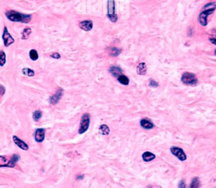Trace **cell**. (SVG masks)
Here are the masks:
<instances>
[{"instance_id": "cell-1", "label": "cell", "mask_w": 216, "mask_h": 188, "mask_svg": "<svg viewBox=\"0 0 216 188\" xmlns=\"http://www.w3.org/2000/svg\"><path fill=\"white\" fill-rule=\"evenodd\" d=\"M7 18L14 22H20L28 24L32 20V16L29 14H24L15 10H9L5 13Z\"/></svg>"}, {"instance_id": "cell-2", "label": "cell", "mask_w": 216, "mask_h": 188, "mask_svg": "<svg viewBox=\"0 0 216 188\" xmlns=\"http://www.w3.org/2000/svg\"><path fill=\"white\" fill-rule=\"evenodd\" d=\"M216 10V4L214 3H210L205 5L204 10L199 15L198 21L202 26L207 25V17L209 15L214 13Z\"/></svg>"}, {"instance_id": "cell-3", "label": "cell", "mask_w": 216, "mask_h": 188, "mask_svg": "<svg viewBox=\"0 0 216 188\" xmlns=\"http://www.w3.org/2000/svg\"><path fill=\"white\" fill-rule=\"evenodd\" d=\"M107 17L113 23L116 22L118 20V16L116 13V3L114 0H108Z\"/></svg>"}, {"instance_id": "cell-4", "label": "cell", "mask_w": 216, "mask_h": 188, "mask_svg": "<svg viewBox=\"0 0 216 188\" xmlns=\"http://www.w3.org/2000/svg\"><path fill=\"white\" fill-rule=\"evenodd\" d=\"M91 122V116L90 114L88 113H84L80 122V126L78 130V133L79 134H82L85 133L88 130L89 127Z\"/></svg>"}, {"instance_id": "cell-5", "label": "cell", "mask_w": 216, "mask_h": 188, "mask_svg": "<svg viewBox=\"0 0 216 188\" xmlns=\"http://www.w3.org/2000/svg\"><path fill=\"white\" fill-rule=\"evenodd\" d=\"M181 81L184 84L188 85H195L198 82L195 74L190 72L184 73L182 76Z\"/></svg>"}, {"instance_id": "cell-6", "label": "cell", "mask_w": 216, "mask_h": 188, "mask_svg": "<svg viewBox=\"0 0 216 188\" xmlns=\"http://www.w3.org/2000/svg\"><path fill=\"white\" fill-rule=\"evenodd\" d=\"M2 38L4 42V45L5 47H8L9 46L15 43V39L12 36V35L9 33L7 27H4L3 33L2 35Z\"/></svg>"}, {"instance_id": "cell-7", "label": "cell", "mask_w": 216, "mask_h": 188, "mask_svg": "<svg viewBox=\"0 0 216 188\" xmlns=\"http://www.w3.org/2000/svg\"><path fill=\"white\" fill-rule=\"evenodd\" d=\"M170 151H171L173 155L177 157L181 161H184L187 158L186 154L183 151V150L179 147L172 146L171 148H170Z\"/></svg>"}, {"instance_id": "cell-8", "label": "cell", "mask_w": 216, "mask_h": 188, "mask_svg": "<svg viewBox=\"0 0 216 188\" xmlns=\"http://www.w3.org/2000/svg\"><path fill=\"white\" fill-rule=\"evenodd\" d=\"M64 94V90L63 89H59L57 90V91L52 96L50 97L49 98V102L50 104L52 105H56L60 101V99L62 98V96Z\"/></svg>"}, {"instance_id": "cell-9", "label": "cell", "mask_w": 216, "mask_h": 188, "mask_svg": "<svg viewBox=\"0 0 216 188\" xmlns=\"http://www.w3.org/2000/svg\"><path fill=\"white\" fill-rule=\"evenodd\" d=\"M46 129L43 128H38L36 130L34 134L35 141L38 142H42L45 139Z\"/></svg>"}, {"instance_id": "cell-10", "label": "cell", "mask_w": 216, "mask_h": 188, "mask_svg": "<svg viewBox=\"0 0 216 188\" xmlns=\"http://www.w3.org/2000/svg\"><path fill=\"white\" fill-rule=\"evenodd\" d=\"M13 140H14V142H15V144L19 148H20V149H22V150L27 151L28 150H29V146L27 145V144L24 141H22L19 138H18L17 136H14Z\"/></svg>"}, {"instance_id": "cell-11", "label": "cell", "mask_w": 216, "mask_h": 188, "mask_svg": "<svg viewBox=\"0 0 216 188\" xmlns=\"http://www.w3.org/2000/svg\"><path fill=\"white\" fill-rule=\"evenodd\" d=\"M19 159H20V156L17 155V154H14V155H13L12 157H11L10 160L6 164L3 165V167H9V168L15 167L16 163L19 162Z\"/></svg>"}, {"instance_id": "cell-12", "label": "cell", "mask_w": 216, "mask_h": 188, "mask_svg": "<svg viewBox=\"0 0 216 188\" xmlns=\"http://www.w3.org/2000/svg\"><path fill=\"white\" fill-rule=\"evenodd\" d=\"M79 26L84 31H89L93 28V23L92 20H84L79 23Z\"/></svg>"}, {"instance_id": "cell-13", "label": "cell", "mask_w": 216, "mask_h": 188, "mask_svg": "<svg viewBox=\"0 0 216 188\" xmlns=\"http://www.w3.org/2000/svg\"><path fill=\"white\" fill-rule=\"evenodd\" d=\"M109 72L115 77H118L122 75V68L116 65H113L109 69Z\"/></svg>"}, {"instance_id": "cell-14", "label": "cell", "mask_w": 216, "mask_h": 188, "mask_svg": "<svg viewBox=\"0 0 216 188\" xmlns=\"http://www.w3.org/2000/svg\"><path fill=\"white\" fill-rule=\"evenodd\" d=\"M141 126L145 129H152L154 127V124H153L150 121L147 119H142L140 121Z\"/></svg>"}, {"instance_id": "cell-15", "label": "cell", "mask_w": 216, "mask_h": 188, "mask_svg": "<svg viewBox=\"0 0 216 188\" xmlns=\"http://www.w3.org/2000/svg\"><path fill=\"white\" fill-rule=\"evenodd\" d=\"M137 73L138 75L141 76H144L146 74L147 71V67L146 65V64L144 62L140 63L137 66V69H136Z\"/></svg>"}, {"instance_id": "cell-16", "label": "cell", "mask_w": 216, "mask_h": 188, "mask_svg": "<svg viewBox=\"0 0 216 188\" xmlns=\"http://www.w3.org/2000/svg\"><path fill=\"white\" fill-rule=\"evenodd\" d=\"M155 157H156L154 154L150 152V151H146L143 154V155H142V158H143V160L146 162L152 161L153 160H154L155 158Z\"/></svg>"}, {"instance_id": "cell-17", "label": "cell", "mask_w": 216, "mask_h": 188, "mask_svg": "<svg viewBox=\"0 0 216 188\" xmlns=\"http://www.w3.org/2000/svg\"><path fill=\"white\" fill-rule=\"evenodd\" d=\"M108 52H109V54L110 56L116 57L121 54V53L122 52V50L121 49L117 48L112 47V48H108Z\"/></svg>"}, {"instance_id": "cell-18", "label": "cell", "mask_w": 216, "mask_h": 188, "mask_svg": "<svg viewBox=\"0 0 216 188\" xmlns=\"http://www.w3.org/2000/svg\"><path fill=\"white\" fill-rule=\"evenodd\" d=\"M99 129H100L101 134L104 135V136L109 135L110 134V130L109 126H108V125H105V124H103V125H100Z\"/></svg>"}, {"instance_id": "cell-19", "label": "cell", "mask_w": 216, "mask_h": 188, "mask_svg": "<svg viewBox=\"0 0 216 188\" xmlns=\"http://www.w3.org/2000/svg\"><path fill=\"white\" fill-rule=\"evenodd\" d=\"M117 81L120 82L121 84L124 85H127L129 84V78L124 76V75H121L119 77H117Z\"/></svg>"}, {"instance_id": "cell-20", "label": "cell", "mask_w": 216, "mask_h": 188, "mask_svg": "<svg viewBox=\"0 0 216 188\" xmlns=\"http://www.w3.org/2000/svg\"><path fill=\"white\" fill-rule=\"evenodd\" d=\"M22 72L24 74V75L27 76L28 77H33L35 76V72L29 68H23L22 70Z\"/></svg>"}, {"instance_id": "cell-21", "label": "cell", "mask_w": 216, "mask_h": 188, "mask_svg": "<svg viewBox=\"0 0 216 188\" xmlns=\"http://www.w3.org/2000/svg\"><path fill=\"white\" fill-rule=\"evenodd\" d=\"M200 181L198 178L195 177V178H193L191 181V184H190V188H200Z\"/></svg>"}, {"instance_id": "cell-22", "label": "cell", "mask_w": 216, "mask_h": 188, "mask_svg": "<svg viewBox=\"0 0 216 188\" xmlns=\"http://www.w3.org/2000/svg\"><path fill=\"white\" fill-rule=\"evenodd\" d=\"M32 32V29L29 27H27L24 28L23 32L22 33V39H27L29 38L30 34Z\"/></svg>"}, {"instance_id": "cell-23", "label": "cell", "mask_w": 216, "mask_h": 188, "mask_svg": "<svg viewBox=\"0 0 216 188\" xmlns=\"http://www.w3.org/2000/svg\"><path fill=\"white\" fill-rule=\"evenodd\" d=\"M29 56H30V58L32 61L38 60V59L39 58V55H38V51L36 49H31L29 51Z\"/></svg>"}, {"instance_id": "cell-24", "label": "cell", "mask_w": 216, "mask_h": 188, "mask_svg": "<svg viewBox=\"0 0 216 188\" xmlns=\"http://www.w3.org/2000/svg\"><path fill=\"white\" fill-rule=\"evenodd\" d=\"M41 117H42V112L40 110H36L32 114V118L34 119V121L38 122Z\"/></svg>"}, {"instance_id": "cell-25", "label": "cell", "mask_w": 216, "mask_h": 188, "mask_svg": "<svg viewBox=\"0 0 216 188\" xmlns=\"http://www.w3.org/2000/svg\"><path fill=\"white\" fill-rule=\"evenodd\" d=\"M6 54L3 51H0V65L3 67L6 64Z\"/></svg>"}, {"instance_id": "cell-26", "label": "cell", "mask_w": 216, "mask_h": 188, "mask_svg": "<svg viewBox=\"0 0 216 188\" xmlns=\"http://www.w3.org/2000/svg\"><path fill=\"white\" fill-rule=\"evenodd\" d=\"M149 84H150V86L152 87V88H157V87L158 86V83L156 81H155L154 80H153V79H150Z\"/></svg>"}, {"instance_id": "cell-27", "label": "cell", "mask_w": 216, "mask_h": 188, "mask_svg": "<svg viewBox=\"0 0 216 188\" xmlns=\"http://www.w3.org/2000/svg\"><path fill=\"white\" fill-rule=\"evenodd\" d=\"M50 56L55 59H60L61 58V56L58 53H53L50 55Z\"/></svg>"}, {"instance_id": "cell-28", "label": "cell", "mask_w": 216, "mask_h": 188, "mask_svg": "<svg viewBox=\"0 0 216 188\" xmlns=\"http://www.w3.org/2000/svg\"><path fill=\"white\" fill-rule=\"evenodd\" d=\"M179 188H186V186L184 180H181L179 183Z\"/></svg>"}, {"instance_id": "cell-29", "label": "cell", "mask_w": 216, "mask_h": 188, "mask_svg": "<svg viewBox=\"0 0 216 188\" xmlns=\"http://www.w3.org/2000/svg\"><path fill=\"white\" fill-rule=\"evenodd\" d=\"M5 91H6V89H5V88L3 86V85H0V92H1L2 96H3L4 94Z\"/></svg>"}, {"instance_id": "cell-30", "label": "cell", "mask_w": 216, "mask_h": 188, "mask_svg": "<svg viewBox=\"0 0 216 188\" xmlns=\"http://www.w3.org/2000/svg\"><path fill=\"white\" fill-rule=\"evenodd\" d=\"M84 175H83V174H80V175H79L78 176H77V180H82L83 179H84Z\"/></svg>"}, {"instance_id": "cell-31", "label": "cell", "mask_w": 216, "mask_h": 188, "mask_svg": "<svg viewBox=\"0 0 216 188\" xmlns=\"http://www.w3.org/2000/svg\"><path fill=\"white\" fill-rule=\"evenodd\" d=\"M210 41L211 42L212 44L216 45V38H210Z\"/></svg>"}, {"instance_id": "cell-32", "label": "cell", "mask_w": 216, "mask_h": 188, "mask_svg": "<svg viewBox=\"0 0 216 188\" xmlns=\"http://www.w3.org/2000/svg\"><path fill=\"white\" fill-rule=\"evenodd\" d=\"M214 53H215V55H216V49H215V52H214Z\"/></svg>"}]
</instances>
